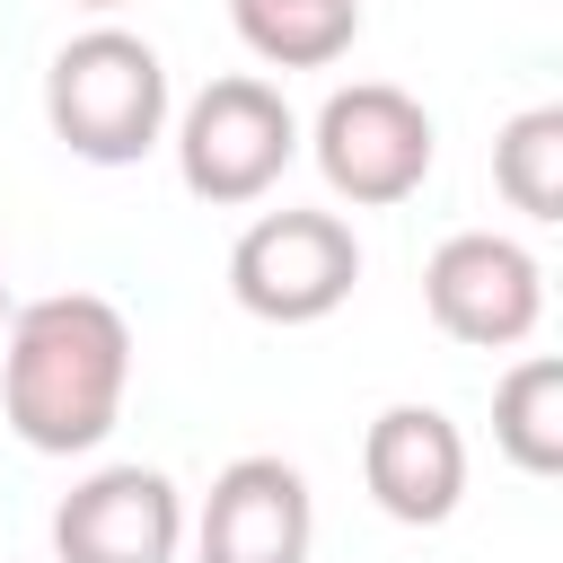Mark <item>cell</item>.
Listing matches in <instances>:
<instances>
[{
    "label": "cell",
    "mask_w": 563,
    "mask_h": 563,
    "mask_svg": "<svg viewBox=\"0 0 563 563\" xmlns=\"http://www.w3.org/2000/svg\"><path fill=\"white\" fill-rule=\"evenodd\" d=\"M132 387V325L97 290H44L9 308L0 352V413L35 457H88L123 422Z\"/></svg>",
    "instance_id": "1"
},
{
    "label": "cell",
    "mask_w": 563,
    "mask_h": 563,
    "mask_svg": "<svg viewBox=\"0 0 563 563\" xmlns=\"http://www.w3.org/2000/svg\"><path fill=\"white\" fill-rule=\"evenodd\" d=\"M44 123L88 167H132L167 141V62L132 26H88L44 70Z\"/></svg>",
    "instance_id": "2"
},
{
    "label": "cell",
    "mask_w": 563,
    "mask_h": 563,
    "mask_svg": "<svg viewBox=\"0 0 563 563\" xmlns=\"http://www.w3.org/2000/svg\"><path fill=\"white\" fill-rule=\"evenodd\" d=\"M290 158H299V114H290V97H282L273 79H255V70L211 79V88L176 114V176H185L194 202H220V211L264 202Z\"/></svg>",
    "instance_id": "3"
},
{
    "label": "cell",
    "mask_w": 563,
    "mask_h": 563,
    "mask_svg": "<svg viewBox=\"0 0 563 563\" xmlns=\"http://www.w3.org/2000/svg\"><path fill=\"white\" fill-rule=\"evenodd\" d=\"M308 150H317V176L334 202L352 211H387V202H413L431 158H440V132L422 114V97H405L396 79H352L317 106L308 123Z\"/></svg>",
    "instance_id": "4"
},
{
    "label": "cell",
    "mask_w": 563,
    "mask_h": 563,
    "mask_svg": "<svg viewBox=\"0 0 563 563\" xmlns=\"http://www.w3.org/2000/svg\"><path fill=\"white\" fill-rule=\"evenodd\" d=\"M361 238L343 211H255L229 246V299L264 325H317L352 299Z\"/></svg>",
    "instance_id": "5"
},
{
    "label": "cell",
    "mask_w": 563,
    "mask_h": 563,
    "mask_svg": "<svg viewBox=\"0 0 563 563\" xmlns=\"http://www.w3.org/2000/svg\"><path fill=\"white\" fill-rule=\"evenodd\" d=\"M422 308L466 352H519L545 317V264L501 229H457L422 264Z\"/></svg>",
    "instance_id": "6"
},
{
    "label": "cell",
    "mask_w": 563,
    "mask_h": 563,
    "mask_svg": "<svg viewBox=\"0 0 563 563\" xmlns=\"http://www.w3.org/2000/svg\"><path fill=\"white\" fill-rule=\"evenodd\" d=\"M185 493L158 466H97L53 501V563H176Z\"/></svg>",
    "instance_id": "7"
},
{
    "label": "cell",
    "mask_w": 563,
    "mask_h": 563,
    "mask_svg": "<svg viewBox=\"0 0 563 563\" xmlns=\"http://www.w3.org/2000/svg\"><path fill=\"white\" fill-rule=\"evenodd\" d=\"M317 501L290 457H229L194 519V563H308Z\"/></svg>",
    "instance_id": "8"
},
{
    "label": "cell",
    "mask_w": 563,
    "mask_h": 563,
    "mask_svg": "<svg viewBox=\"0 0 563 563\" xmlns=\"http://www.w3.org/2000/svg\"><path fill=\"white\" fill-rule=\"evenodd\" d=\"M361 484L396 528H440L466 501V431L440 405H387L361 431Z\"/></svg>",
    "instance_id": "9"
},
{
    "label": "cell",
    "mask_w": 563,
    "mask_h": 563,
    "mask_svg": "<svg viewBox=\"0 0 563 563\" xmlns=\"http://www.w3.org/2000/svg\"><path fill=\"white\" fill-rule=\"evenodd\" d=\"M229 26L273 70H325L361 35V0H229Z\"/></svg>",
    "instance_id": "10"
},
{
    "label": "cell",
    "mask_w": 563,
    "mask_h": 563,
    "mask_svg": "<svg viewBox=\"0 0 563 563\" xmlns=\"http://www.w3.org/2000/svg\"><path fill=\"white\" fill-rule=\"evenodd\" d=\"M493 440L519 475H563V361L528 352L493 387Z\"/></svg>",
    "instance_id": "11"
},
{
    "label": "cell",
    "mask_w": 563,
    "mask_h": 563,
    "mask_svg": "<svg viewBox=\"0 0 563 563\" xmlns=\"http://www.w3.org/2000/svg\"><path fill=\"white\" fill-rule=\"evenodd\" d=\"M493 194L519 220H563V106H528L493 132Z\"/></svg>",
    "instance_id": "12"
},
{
    "label": "cell",
    "mask_w": 563,
    "mask_h": 563,
    "mask_svg": "<svg viewBox=\"0 0 563 563\" xmlns=\"http://www.w3.org/2000/svg\"><path fill=\"white\" fill-rule=\"evenodd\" d=\"M9 308H18V299H9V264H0V325H9Z\"/></svg>",
    "instance_id": "13"
},
{
    "label": "cell",
    "mask_w": 563,
    "mask_h": 563,
    "mask_svg": "<svg viewBox=\"0 0 563 563\" xmlns=\"http://www.w3.org/2000/svg\"><path fill=\"white\" fill-rule=\"evenodd\" d=\"M70 9H97V18H106V9H132V0H70Z\"/></svg>",
    "instance_id": "14"
}]
</instances>
